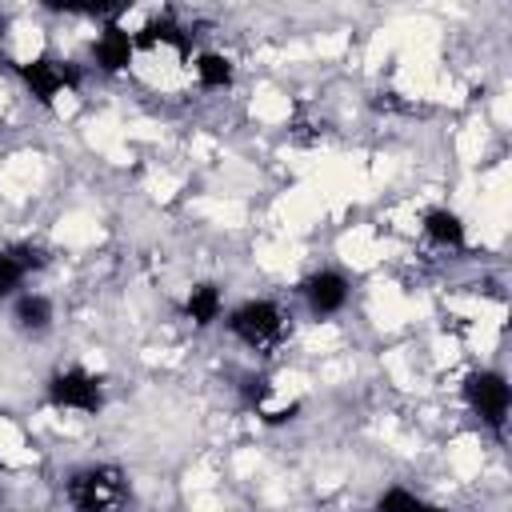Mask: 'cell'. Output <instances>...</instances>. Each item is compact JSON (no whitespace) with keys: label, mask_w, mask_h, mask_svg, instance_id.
<instances>
[{"label":"cell","mask_w":512,"mask_h":512,"mask_svg":"<svg viewBox=\"0 0 512 512\" xmlns=\"http://www.w3.org/2000/svg\"><path fill=\"white\" fill-rule=\"evenodd\" d=\"M192 72L200 80V88H228L232 76H236V64L224 56V52H200L192 60Z\"/></svg>","instance_id":"obj_13"},{"label":"cell","mask_w":512,"mask_h":512,"mask_svg":"<svg viewBox=\"0 0 512 512\" xmlns=\"http://www.w3.org/2000/svg\"><path fill=\"white\" fill-rule=\"evenodd\" d=\"M464 404L480 416V424H488L492 432H504L508 408H512V388L504 380V372L496 368H480L464 380Z\"/></svg>","instance_id":"obj_4"},{"label":"cell","mask_w":512,"mask_h":512,"mask_svg":"<svg viewBox=\"0 0 512 512\" xmlns=\"http://www.w3.org/2000/svg\"><path fill=\"white\" fill-rule=\"evenodd\" d=\"M56 320V304L44 296V292H20L12 300V324L28 336H44Z\"/></svg>","instance_id":"obj_9"},{"label":"cell","mask_w":512,"mask_h":512,"mask_svg":"<svg viewBox=\"0 0 512 512\" xmlns=\"http://www.w3.org/2000/svg\"><path fill=\"white\" fill-rule=\"evenodd\" d=\"M420 232H424V240L436 244V248H452V252H456V248L468 244V228H464L460 212H452V208H428Z\"/></svg>","instance_id":"obj_10"},{"label":"cell","mask_w":512,"mask_h":512,"mask_svg":"<svg viewBox=\"0 0 512 512\" xmlns=\"http://www.w3.org/2000/svg\"><path fill=\"white\" fill-rule=\"evenodd\" d=\"M48 404L56 412H80V416H96L104 408V380L80 364L60 368L48 376Z\"/></svg>","instance_id":"obj_3"},{"label":"cell","mask_w":512,"mask_h":512,"mask_svg":"<svg viewBox=\"0 0 512 512\" xmlns=\"http://www.w3.org/2000/svg\"><path fill=\"white\" fill-rule=\"evenodd\" d=\"M36 268H44V252L36 244H4L0 248V300L20 296V284Z\"/></svg>","instance_id":"obj_8"},{"label":"cell","mask_w":512,"mask_h":512,"mask_svg":"<svg viewBox=\"0 0 512 512\" xmlns=\"http://www.w3.org/2000/svg\"><path fill=\"white\" fill-rule=\"evenodd\" d=\"M376 512H452V508L432 504V500H424V496H416V492L396 484V488H384L376 496Z\"/></svg>","instance_id":"obj_14"},{"label":"cell","mask_w":512,"mask_h":512,"mask_svg":"<svg viewBox=\"0 0 512 512\" xmlns=\"http://www.w3.org/2000/svg\"><path fill=\"white\" fill-rule=\"evenodd\" d=\"M136 36V48H176V52H188V32H184V24L172 16V12H160V16H152L140 32H132Z\"/></svg>","instance_id":"obj_11"},{"label":"cell","mask_w":512,"mask_h":512,"mask_svg":"<svg viewBox=\"0 0 512 512\" xmlns=\"http://www.w3.org/2000/svg\"><path fill=\"white\" fill-rule=\"evenodd\" d=\"M224 328L252 352L272 356L288 340V316L276 300H244L224 316Z\"/></svg>","instance_id":"obj_2"},{"label":"cell","mask_w":512,"mask_h":512,"mask_svg":"<svg viewBox=\"0 0 512 512\" xmlns=\"http://www.w3.org/2000/svg\"><path fill=\"white\" fill-rule=\"evenodd\" d=\"M16 72L40 104H56V96H64L80 84V68L68 60H56V56H32L28 64H16Z\"/></svg>","instance_id":"obj_5"},{"label":"cell","mask_w":512,"mask_h":512,"mask_svg":"<svg viewBox=\"0 0 512 512\" xmlns=\"http://www.w3.org/2000/svg\"><path fill=\"white\" fill-rule=\"evenodd\" d=\"M4 32H8V20H4V12H0V44H4Z\"/></svg>","instance_id":"obj_15"},{"label":"cell","mask_w":512,"mask_h":512,"mask_svg":"<svg viewBox=\"0 0 512 512\" xmlns=\"http://www.w3.org/2000/svg\"><path fill=\"white\" fill-rule=\"evenodd\" d=\"M64 496L72 512H124L128 476L116 464H84L64 480Z\"/></svg>","instance_id":"obj_1"},{"label":"cell","mask_w":512,"mask_h":512,"mask_svg":"<svg viewBox=\"0 0 512 512\" xmlns=\"http://www.w3.org/2000/svg\"><path fill=\"white\" fill-rule=\"evenodd\" d=\"M300 292H304V304H308L312 316H336V312H344V304H348V280H344L336 268L312 272V276L300 284Z\"/></svg>","instance_id":"obj_6"},{"label":"cell","mask_w":512,"mask_h":512,"mask_svg":"<svg viewBox=\"0 0 512 512\" xmlns=\"http://www.w3.org/2000/svg\"><path fill=\"white\" fill-rule=\"evenodd\" d=\"M220 312H224V296H220V288H216L212 280H200V284L188 288V296H184V316H188L196 328L216 324Z\"/></svg>","instance_id":"obj_12"},{"label":"cell","mask_w":512,"mask_h":512,"mask_svg":"<svg viewBox=\"0 0 512 512\" xmlns=\"http://www.w3.org/2000/svg\"><path fill=\"white\" fill-rule=\"evenodd\" d=\"M132 56H136V36L128 28H120L116 20H108L92 44V60L100 64V72H112V76L124 72L132 64Z\"/></svg>","instance_id":"obj_7"}]
</instances>
